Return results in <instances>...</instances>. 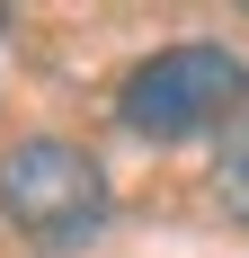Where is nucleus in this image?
<instances>
[{"instance_id":"nucleus-1","label":"nucleus","mask_w":249,"mask_h":258,"mask_svg":"<svg viewBox=\"0 0 249 258\" xmlns=\"http://www.w3.org/2000/svg\"><path fill=\"white\" fill-rule=\"evenodd\" d=\"M125 125L151 134V143H178V134H205V125H231L249 107V62L231 45H160L143 72L125 80Z\"/></svg>"},{"instance_id":"nucleus-2","label":"nucleus","mask_w":249,"mask_h":258,"mask_svg":"<svg viewBox=\"0 0 249 258\" xmlns=\"http://www.w3.org/2000/svg\"><path fill=\"white\" fill-rule=\"evenodd\" d=\"M0 214L18 223L27 240H89L107 223V169L80 143H18V152L0 160Z\"/></svg>"},{"instance_id":"nucleus-3","label":"nucleus","mask_w":249,"mask_h":258,"mask_svg":"<svg viewBox=\"0 0 249 258\" xmlns=\"http://www.w3.org/2000/svg\"><path fill=\"white\" fill-rule=\"evenodd\" d=\"M214 187H223L231 223H249V134H231V143H223V160H214Z\"/></svg>"}]
</instances>
